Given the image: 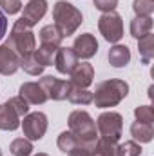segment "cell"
I'll return each mask as SVG.
<instances>
[{
  "mask_svg": "<svg viewBox=\"0 0 154 156\" xmlns=\"http://www.w3.org/2000/svg\"><path fill=\"white\" fill-rule=\"evenodd\" d=\"M38 83L49 100H56V102L67 100V94H69V89H71L69 80H62V78H54L51 75H47V76L40 78Z\"/></svg>",
  "mask_w": 154,
  "mask_h": 156,
  "instance_id": "8",
  "label": "cell"
},
{
  "mask_svg": "<svg viewBox=\"0 0 154 156\" xmlns=\"http://www.w3.org/2000/svg\"><path fill=\"white\" fill-rule=\"evenodd\" d=\"M5 44L18 55V58L22 56H27V55H33L35 49H37V38H35V33L29 26H26L22 22V18H18L9 33V37L5 40Z\"/></svg>",
  "mask_w": 154,
  "mask_h": 156,
  "instance_id": "4",
  "label": "cell"
},
{
  "mask_svg": "<svg viewBox=\"0 0 154 156\" xmlns=\"http://www.w3.org/2000/svg\"><path fill=\"white\" fill-rule=\"evenodd\" d=\"M0 7L4 15H16L22 9V0H0Z\"/></svg>",
  "mask_w": 154,
  "mask_h": 156,
  "instance_id": "31",
  "label": "cell"
},
{
  "mask_svg": "<svg viewBox=\"0 0 154 156\" xmlns=\"http://www.w3.org/2000/svg\"><path fill=\"white\" fill-rule=\"evenodd\" d=\"M33 156H49L47 153H38V154H33Z\"/></svg>",
  "mask_w": 154,
  "mask_h": 156,
  "instance_id": "35",
  "label": "cell"
},
{
  "mask_svg": "<svg viewBox=\"0 0 154 156\" xmlns=\"http://www.w3.org/2000/svg\"><path fill=\"white\" fill-rule=\"evenodd\" d=\"M53 20H54V26L60 29V33L65 38V37H71L76 33V29L83 22V15L71 2L58 0L53 5Z\"/></svg>",
  "mask_w": 154,
  "mask_h": 156,
  "instance_id": "3",
  "label": "cell"
},
{
  "mask_svg": "<svg viewBox=\"0 0 154 156\" xmlns=\"http://www.w3.org/2000/svg\"><path fill=\"white\" fill-rule=\"evenodd\" d=\"M67 123H69V131L78 138L80 145H85L91 151H94V145L98 142V131H96V122L93 120V116L87 111L76 109L69 115Z\"/></svg>",
  "mask_w": 154,
  "mask_h": 156,
  "instance_id": "2",
  "label": "cell"
},
{
  "mask_svg": "<svg viewBox=\"0 0 154 156\" xmlns=\"http://www.w3.org/2000/svg\"><path fill=\"white\" fill-rule=\"evenodd\" d=\"M73 51L76 53L78 58L89 60V58H93L98 53V40L91 33H82V35H78L76 38H75Z\"/></svg>",
  "mask_w": 154,
  "mask_h": 156,
  "instance_id": "9",
  "label": "cell"
},
{
  "mask_svg": "<svg viewBox=\"0 0 154 156\" xmlns=\"http://www.w3.org/2000/svg\"><path fill=\"white\" fill-rule=\"evenodd\" d=\"M47 116L42 111H35V113H27L24 120L20 122V127L24 131V136L31 142H38L44 138V134L47 133Z\"/></svg>",
  "mask_w": 154,
  "mask_h": 156,
  "instance_id": "6",
  "label": "cell"
},
{
  "mask_svg": "<svg viewBox=\"0 0 154 156\" xmlns=\"http://www.w3.org/2000/svg\"><path fill=\"white\" fill-rule=\"evenodd\" d=\"M96 131H98V138L118 145L123 131V116L116 111L102 113L96 120Z\"/></svg>",
  "mask_w": 154,
  "mask_h": 156,
  "instance_id": "5",
  "label": "cell"
},
{
  "mask_svg": "<svg viewBox=\"0 0 154 156\" xmlns=\"http://www.w3.org/2000/svg\"><path fill=\"white\" fill-rule=\"evenodd\" d=\"M138 51H140L142 62L145 66L151 64V60L154 58V35L152 33H147L145 37L138 38Z\"/></svg>",
  "mask_w": 154,
  "mask_h": 156,
  "instance_id": "20",
  "label": "cell"
},
{
  "mask_svg": "<svg viewBox=\"0 0 154 156\" xmlns=\"http://www.w3.org/2000/svg\"><path fill=\"white\" fill-rule=\"evenodd\" d=\"M56 145H58V149H60L62 153H69V151H73L75 147L80 145V142H78V138L71 133V131H64V133L58 134Z\"/></svg>",
  "mask_w": 154,
  "mask_h": 156,
  "instance_id": "25",
  "label": "cell"
},
{
  "mask_svg": "<svg viewBox=\"0 0 154 156\" xmlns=\"http://www.w3.org/2000/svg\"><path fill=\"white\" fill-rule=\"evenodd\" d=\"M67 154L69 156H93V151L89 147H85V145H78L73 151H69Z\"/></svg>",
  "mask_w": 154,
  "mask_h": 156,
  "instance_id": "33",
  "label": "cell"
},
{
  "mask_svg": "<svg viewBox=\"0 0 154 156\" xmlns=\"http://www.w3.org/2000/svg\"><path fill=\"white\" fill-rule=\"evenodd\" d=\"M93 156H98V154H93Z\"/></svg>",
  "mask_w": 154,
  "mask_h": 156,
  "instance_id": "37",
  "label": "cell"
},
{
  "mask_svg": "<svg viewBox=\"0 0 154 156\" xmlns=\"http://www.w3.org/2000/svg\"><path fill=\"white\" fill-rule=\"evenodd\" d=\"M47 13V0H29L24 7L22 13V22L26 26H29L31 29L38 24V20H42Z\"/></svg>",
  "mask_w": 154,
  "mask_h": 156,
  "instance_id": "10",
  "label": "cell"
},
{
  "mask_svg": "<svg viewBox=\"0 0 154 156\" xmlns=\"http://www.w3.org/2000/svg\"><path fill=\"white\" fill-rule=\"evenodd\" d=\"M131 136L134 138V142L138 144H149L154 138V129L152 123H143V122H132L131 125Z\"/></svg>",
  "mask_w": 154,
  "mask_h": 156,
  "instance_id": "17",
  "label": "cell"
},
{
  "mask_svg": "<svg viewBox=\"0 0 154 156\" xmlns=\"http://www.w3.org/2000/svg\"><path fill=\"white\" fill-rule=\"evenodd\" d=\"M98 29L103 35V38L111 44H118L123 38V20L116 11L103 13L98 18Z\"/></svg>",
  "mask_w": 154,
  "mask_h": 156,
  "instance_id": "7",
  "label": "cell"
},
{
  "mask_svg": "<svg viewBox=\"0 0 154 156\" xmlns=\"http://www.w3.org/2000/svg\"><path fill=\"white\" fill-rule=\"evenodd\" d=\"M129 94V83L120 78H109L100 83H96V89L93 91V104L100 109L116 107L123 98Z\"/></svg>",
  "mask_w": 154,
  "mask_h": 156,
  "instance_id": "1",
  "label": "cell"
},
{
  "mask_svg": "<svg viewBox=\"0 0 154 156\" xmlns=\"http://www.w3.org/2000/svg\"><path fill=\"white\" fill-rule=\"evenodd\" d=\"M142 154V145L134 140H129L125 144L116 145V156H140Z\"/></svg>",
  "mask_w": 154,
  "mask_h": 156,
  "instance_id": "26",
  "label": "cell"
},
{
  "mask_svg": "<svg viewBox=\"0 0 154 156\" xmlns=\"http://www.w3.org/2000/svg\"><path fill=\"white\" fill-rule=\"evenodd\" d=\"M20 69H24L27 75H31V76H38L44 73V66H40L38 60L35 58V55H27V56H22L20 58Z\"/></svg>",
  "mask_w": 154,
  "mask_h": 156,
  "instance_id": "24",
  "label": "cell"
},
{
  "mask_svg": "<svg viewBox=\"0 0 154 156\" xmlns=\"http://www.w3.org/2000/svg\"><path fill=\"white\" fill-rule=\"evenodd\" d=\"M7 104H9V105L15 109V113H16L20 118H24L27 113H29V104H27V102H26V100H24L20 94H18V96H13V98H9V100H7Z\"/></svg>",
  "mask_w": 154,
  "mask_h": 156,
  "instance_id": "28",
  "label": "cell"
},
{
  "mask_svg": "<svg viewBox=\"0 0 154 156\" xmlns=\"http://www.w3.org/2000/svg\"><path fill=\"white\" fill-rule=\"evenodd\" d=\"M18 69H20L18 55L4 42L0 45V75L2 76H9V75H15Z\"/></svg>",
  "mask_w": 154,
  "mask_h": 156,
  "instance_id": "11",
  "label": "cell"
},
{
  "mask_svg": "<svg viewBox=\"0 0 154 156\" xmlns=\"http://www.w3.org/2000/svg\"><path fill=\"white\" fill-rule=\"evenodd\" d=\"M18 93L29 105H42V104H45L49 100L47 94L44 93V89L40 87L38 82H26V83H22Z\"/></svg>",
  "mask_w": 154,
  "mask_h": 156,
  "instance_id": "14",
  "label": "cell"
},
{
  "mask_svg": "<svg viewBox=\"0 0 154 156\" xmlns=\"http://www.w3.org/2000/svg\"><path fill=\"white\" fill-rule=\"evenodd\" d=\"M67 100L71 104H76V105H89V104H93V93L83 89V87H76V85L71 83Z\"/></svg>",
  "mask_w": 154,
  "mask_h": 156,
  "instance_id": "22",
  "label": "cell"
},
{
  "mask_svg": "<svg viewBox=\"0 0 154 156\" xmlns=\"http://www.w3.org/2000/svg\"><path fill=\"white\" fill-rule=\"evenodd\" d=\"M131 62V49L127 45H121V44H114L111 49H109V64L113 67H125L127 64Z\"/></svg>",
  "mask_w": 154,
  "mask_h": 156,
  "instance_id": "16",
  "label": "cell"
},
{
  "mask_svg": "<svg viewBox=\"0 0 154 156\" xmlns=\"http://www.w3.org/2000/svg\"><path fill=\"white\" fill-rule=\"evenodd\" d=\"M18 127H20V116L7 102H4L0 105V131H16Z\"/></svg>",
  "mask_w": 154,
  "mask_h": 156,
  "instance_id": "15",
  "label": "cell"
},
{
  "mask_svg": "<svg viewBox=\"0 0 154 156\" xmlns=\"http://www.w3.org/2000/svg\"><path fill=\"white\" fill-rule=\"evenodd\" d=\"M9 151L13 156H31L35 147H33V142L27 138H15L9 145Z\"/></svg>",
  "mask_w": 154,
  "mask_h": 156,
  "instance_id": "23",
  "label": "cell"
},
{
  "mask_svg": "<svg viewBox=\"0 0 154 156\" xmlns=\"http://www.w3.org/2000/svg\"><path fill=\"white\" fill-rule=\"evenodd\" d=\"M69 82L76 87H83L87 89L93 82H94V67L87 62H82V64H76L75 69L69 73Z\"/></svg>",
  "mask_w": 154,
  "mask_h": 156,
  "instance_id": "12",
  "label": "cell"
},
{
  "mask_svg": "<svg viewBox=\"0 0 154 156\" xmlns=\"http://www.w3.org/2000/svg\"><path fill=\"white\" fill-rule=\"evenodd\" d=\"M93 154H98V156H116V145L114 144H109L102 138H98L96 145H94V151Z\"/></svg>",
  "mask_w": 154,
  "mask_h": 156,
  "instance_id": "29",
  "label": "cell"
},
{
  "mask_svg": "<svg viewBox=\"0 0 154 156\" xmlns=\"http://www.w3.org/2000/svg\"><path fill=\"white\" fill-rule=\"evenodd\" d=\"M0 156H2V151H0Z\"/></svg>",
  "mask_w": 154,
  "mask_h": 156,
  "instance_id": "36",
  "label": "cell"
},
{
  "mask_svg": "<svg viewBox=\"0 0 154 156\" xmlns=\"http://www.w3.org/2000/svg\"><path fill=\"white\" fill-rule=\"evenodd\" d=\"M78 64V56L73 51V47H58L56 58H54V67L60 75H69L75 66Z\"/></svg>",
  "mask_w": 154,
  "mask_h": 156,
  "instance_id": "13",
  "label": "cell"
},
{
  "mask_svg": "<svg viewBox=\"0 0 154 156\" xmlns=\"http://www.w3.org/2000/svg\"><path fill=\"white\" fill-rule=\"evenodd\" d=\"M5 33H7V18H5V15L0 9V40L5 37Z\"/></svg>",
  "mask_w": 154,
  "mask_h": 156,
  "instance_id": "34",
  "label": "cell"
},
{
  "mask_svg": "<svg viewBox=\"0 0 154 156\" xmlns=\"http://www.w3.org/2000/svg\"><path fill=\"white\" fill-rule=\"evenodd\" d=\"M118 5V0H94V7L102 13H111Z\"/></svg>",
  "mask_w": 154,
  "mask_h": 156,
  "instance_id": "32",
  "label": "cell"
},
{
  "mask_svg": "<svg viewBox=\"0 0 154 156\" xmlns=\"http://www.w3.org/2000/svg\"><path fill=\"white\" fill-rule=\"evenodd\" d=\"M38 37H40V42H42V44H51V45H58V47H60V44H62V40H64V35L60 33V29H58L54 24L44 26V27L40 29Z\"/></svg>",
  "mask_w": 154,
  "mask_h": 156,
  "instance_id": "21",
  "label": "cell"
},
{
  "mask_svg": "<svg viewBox=\"0 0 154 156\" xmlns=\"http://www.w3.org/2000/svg\"><path fill=\"white\" fill-rule=\"evenodd\" d=\"M134 116L138 122H143V123H152L154 122V109L151 105H138L134 109Z\"/></svg>",
  "mask_w": 154,
  "mask_h": 156,
  "instance_id": "30",
  "label": "cell"
},
{
  "mask_svg": "<svg viewBox=\"0 0 154 156\" xmlns=\"http://www.w3.org/2000/svg\"><path fill=\"white\" fill-rule=\"evenodd\" d=\"M132 9L136 16H151L154 13V0H134Z\"/></svg>",
  "mask_w": 154,
  "mask_h": 156,
  "instance_id": "27",
  "label": "cell"
},
{
  "mask_svg": "<svg viewBox=\"0 0 154 156\" xmlns=\"http://www.w3.org/2000/svg\"><path fill=\"white\" fill-rule=\"evenodd\" d=\"M152 31V16H134L131 20V37L142 38Z\"/></svg>",
  "mask_w": 154,
  "mask_h": 156,
  "instance_id": "18",
  "label": "cell"
},
{
  "mask_svg": "<svg viewBox=\"0 0 154 156\" xmlns=\"http://www.w3.org/2000/svg\"><path fill=\"white\" fill-rule=\"evenodd\" d=\"M56 51L58 45H51V44H40V47L35 49V58L38 60L40 66L47 67V66H54V58H56Z\"/></svg>",
  "mask_w": 154,
  "mask_h": 156,
  "instance_id": "19",
  "label": "cell"
}]
</instances>
